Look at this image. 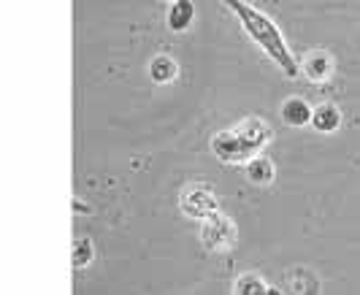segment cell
Wrapping results in <instances>:
<instances>
[{
	"label": "cell",
	"mask_w": 360,
	"mask_h": 295,
	"mask_svg": "<svg viewBox=\"0 0 360 295\" xmlns=\"http://www.w3.org/2000/svg\"><path fill=\"white\" fill-rule=\"evenodd\" d=\"M274 138V130L266 119H244L233 130H222L212 138V152L222 163L238 166V163H250L257 157L263 149L269 147Z\"/></svg>",
	"instance_id": "cell-2"
},
{
	"label": "cell",
	"mask_w": 360,
	"mask_h": 295,
	"mask_svg": "<svg viewBox=\"0 0 360 295\" xmlns=\"http://www.w3.org/2000/svg\"><path fill=\"white\" fill-rule=\"evenodd\" d=\"M304 74L311 79V81H317V84H323V81H328L330 79V74H333V60H330V55H325V52H309L307 57H304Z\"/></svg>",
	"instance_id": "cell-5"
},
{
	"label": "cell",
	"mask_w": 360,
	"mask_h": 295,
	"mask_svg": "<svg viewBox=\"0 0 360 295\" xmlns=\"http://www.w3.org/2000/svg\"><path fill=\"white\" fill-rule=\"evenodd\" d=\"M222 3L238 17L241 27L247 30V36L252 38L255 44H257V46H260V49H263V52H266V55L285 71V76L295 79L301 65L295 63V57H292V52H290L288 41H285V36H282V30L274 25V19L266 17L260 8L250 6L247 0H222Z\"/></svg>",
	"instance_id": "cell-1"
},
{
	"label": "cell",
	"mask_w": 360,
	"mask_h": 295,
	"mask_svg": "<svg viewBox=\"0 0 360 295\" xmlns=\"http://www.w3.org/2000/svg\"><path fill=\"white\" fill-rule=\"evenodd\" d=\"M311 114L314 109L309 106L304 98H288L285 103H282V119L288 122L290 128H304L311 122Z\"/></svg>",
	"instance_id": "cell-6"
},
{
	"label": "cell",
	"mask_w": 360,
	"mask_h": 295,
	"mask_svg": "<svg viewBox=\"0 0 360 295\" xmlns=\"http://www.w3.org/2000/svg\"><path fill=\"white\" fill-rule=\"evenodd\" d=\"M247 179L252 185H271L274 182V163H271L269 157H263V155L252 157L247 163Z\"/></svg>",
	"instance_id": "cell-9"
},
{
	"label": "cell",
	"mask_w": 360,
	"mask_h": 295,
	"mask_svg": "<svg viewBox=\"0 0 360 295\" xmlns=\"http://www.w3.org/2000/svg\"><path fill=\"white\" fill-rule=\"evenodd\" d=\"M269 284L263 282V277L257 274H244V277L236 279V290L233 295H269Z\"/></svg>",
	"instance_id": "cell-11"
},
{
	"label": "cell",
	"mask_w": 360,
	"mask_h": 295,
	"mask_svg": "<svg viewBox=\"0 0 360 295\" xmlns=\"http://www.w3.org/2000/svg\"><path fill=\"white\" fill-rule=\"evenodd\" d=\"M92 241L90 239H79L73 244V268H84V266H90L92 263Z\"/></svg>",
	"instance_id": "cell-12"
},
{
	"label": "cell",
	"mask_w": 360,
	"mask_h": 295,
	"mask_svg": "<svg viewBox=\"0 0 360 295\" xmlns=\"http://www.w3.org/2000/svg\"><path fill=\"white\" fill-rule=\"evenodd\" d=\"M269 295H282V293H279V290H274V287H271V290H269Z\"/></svg>",
	"instance_id": "cell-13"
},
{
	"label": "cell",
	"mask_w": 360,
	"mask_h": 295,
	"mask_svg": "<svg viewBox=\"0 0 360 295\" xmlns=\"http://www.w3.org/2000/svg\"><path fill=\"white\" fill-rule=\"evenodd\" d=\"M149 74H152V79H155L158 84H168V81L176 79V63H174L168 55L152 57V63H149Z\"/></svg>",
	"instance_id": "cell-10"
},
{
	"label": "cell",
	"mask_w": 360,
	"mask_h": 295,
	"mask_svg": "<svg viewBox=\"0 0 360 295\" xmlns=\"http://www.w3.org/2000/svg\"><path fill=\"white\" fill-rule=\"evenodd\" d=\"M171 3H174V0H171Z\"/></svg>",
	"instance_id": "cell-14"
},
{
	"label": "cell",
	"mask_w": 360,
	"mask_h": 295,
	"mask_svg": "<svg viewBox=\"0 0 360 295\" xmlns=\"http://www.w3.org/2000/svg\"><path fill=\"white\" fill-rule=\"evenodd\" d=\"M311 125H314L317 133H336L339 125H342V111L336 109L333 103H323L311 114Z\"/></svg>",
	"instance_id": "cell-8"
},
{
	"label": "cell",
	"mask_w": 360,
	"mask_h": 295,
	"mask_svg": "<svg viewBox=\"0 0 360 295\" xmlns=\"http://www.w3.org/2000/svg\"><path fill=\"white\" fill-rule=\"evenodd\" d=\"M179 209L190 220H209L212 214L219 211V203L209 185H190L179 195Z\"/></svg>",
	"instance_id": "cell-3"
},
{
	"label": "cell",
	"mask_w": 360,
	"mask_h": 295,
	"mask_svg": "<svg viewBox=\"0 0 360 295\" xmlns=\"http://www.w3.org/2000/svg\"><path fill=\"white\" fill-rule=\"evenodd\" d=\"M193 19H195V6H193V0H174V3H171V8H168V27H171L174 33L187 30V27L193 25Z\"/></svg>",
	"instance_id": "cell-7"
},
{
	"label": "cell",
	"mask_w": 360,
	"mask_h": 295,
	"mask_svg": "<svg viewBox=\"0 0 360 295\" xmlns=\"http://www.w3.org/2000/svg\"><path fill=\"white\" fill-rule=\"evenodd\" d=\"M200 241H203V247L212 249V252L233 247V241H236L233 220L225 217V214H219V211L212 214L209 220H203V225H200Z\"/></svg>",
	"instance_id": "cell-4"
}]
</instances>
